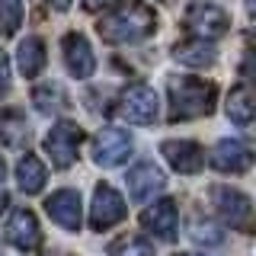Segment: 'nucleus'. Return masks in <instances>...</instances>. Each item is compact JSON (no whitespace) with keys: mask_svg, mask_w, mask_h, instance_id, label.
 <instances>
[{"mask_svg":"<svg viewBox=\"0 0 256 256\" xmlns=\"http://www.w3.org/2000/svg\"><path fill=\"white\" fill-rule=\"evenodd\" d=\"M157 29V16L144 4H122L100 22V36L106 42H141Z\"/></svg>","mask_w":256,"mask_h":256,"instance_id":"1","label":"nucleus"},{"mask_svg":"<svg viewBox=\"0 0 256 256\" xmlns=\"http://www.w3.org/2000/svg\"><path fill=\"white\" fill-rule=\"evenodd\" d=\"M214 109V84L198 77H173L170 80V118H202Z\"/></svg>","mask_w":256,"mask_h":256,"instance_id":"2","label":"nucleus"},{"mask_svg":"<svg viewBox=\"0 0 256 256\" xmlns=\"http://www.w3.org/2000/svg\"><path fill=\"white\" fill-rule=\"evenodd\" d=\"M212 205L230 228L244 230V234H253L256 230V208L244 192L228 189V186H214L212 189Z\"/></svg>","mask_w":256,"mask_h":256,"instance_id":"3","label":"nucleus"},{"mask_svg":"<svg viewBox=\"0 0 256 256\" xmlns=\"http://www.w3.org/2000/svg\"><path fill=\"white\" fill-rule=\"evenodd\" d=\"M157 109H160L157 93L144 84L128 86L122 93V100H118V112H122V118L132 122V125H150L157 118Z\"/></svg>","mask_w":256,"mask_h":256,"instance_id":"4","label":"nucleus"},{"mask_svg":"<svg viewBox=\"0 0 256 256\" xmlns=\"http://www.w3.org/2000/svg\"><path fill=\"white\" fill-rule=\"evenodd\" d=\"M182 20H186V29L196 32L198 38H218V36H224V32H228V26H230L228 13H224L221 6H214V4H205V0L192 4Z\"/></svg>","mask_w":256,"mask_h":256,"instance_id":"5","label":"nucleus"},{"mask_svg":"<svg viewBox=\"0 0 256 256\" xmlns=\"http://www.w3.org/2000/svg\"><path fill=\"white\" fill-rule=\"evenodd\" d=\"M80 138H84V132H80V125H74V122H58L52 132H48L45 150L52 154L54 166L68 170V166L74 164V160H77V148H80Z\"/></svg>","mask_w":256,"mask_h":256,"instance_id":"6","label":"nucleus"},{"mask_svg":"<svg viewBox=\"0 0 256 256\" xmlns=\"http://www.w3.org/2000/svg\"><path fill=\"white\" fill-rule=\"evenodd\" d=\"M125 218V202L112 186H96L93 192V208H90V224L93 230H109Z\"/></svg>","mask_w":256,"mask_h":256,"instance_id":"7","label":"nucleus"},{"mask_svg":"<svg viewBox=\"0 0 256 256\" xmlns=\"http://www.w3.org/2000/svg\"><path fill=\"white\" fill-rule=\"evenodd\" d=\"M132 154V138L122 128H102L93 138V160L100 166H118Z\"/></svg>","mask_w":256,"mask_h":256,"instance_id":"8","label":"nucleus"},{"mask_svg":"<svg viewBox=\"0 0 256 256\" xmlns=\"http://www.w3.org/2000/svg\"><path fill=\"white\" fill-rule=\"evenodd\" d=\"M212 166L221 173H246L253 166V148L246 141L224 138L212 148Z\"/></svg>","mask_w":256,"mask_h":256,"instance_id":"9","label":"nucleus"},{"mask_svg":"<svg viewBox=\"0 0 256 256\" xmlns=\"http://www.w3.org/2000/svg\"><path fill=\"white\" fill-rule=\"evenodd\" d=\"M6 240L22 253L38 250V244H42V228H38L36 214H32L29 208H16L10 214V221H6Z\"/></svg>","mask_w":256,"mask_h":256,"instance_id":"10","label":"nucleus"},{"mask_svg":"<svg viewBox=\"0 0 256 256\" xmlns=\"http://www.w3.org/2000/svg\"><path fill=\"white\" fill-rule=\"evenodd\" d=\"M141 228L150 230L160 240H176V228H180V212H176V202L170 198H160L157 205H150L148 212H141Z\"/></svg>","mask_w":256,"mask_h":256,"instance_id":"11","label":"nucleus"},{"mask_svg":"<svg viewBox=\"0 0 256 256\" xmlns=\"http://www.w3.org/2000/svg\"><path fill=\"white\" fill-rule=\"evenodd\" d=\"M164 186H166V176L160 173V166L150 164V160L134 164V170H128V192H132V198L138 205L148 202V198H154Z\"/></svg>","mask_w":256,"mask_h":256,"instance_id":"12","label":"nucleus"},{"mask_svg":"<svg viewBox=\"0 0 256 256\" xmlns=\"http://www.w3.org/2000/svg\"><path fill=\"white\" fill-rule=\"evenodd\" d=\"M160 154L170 160V166L176 173H198L205 166V150L196 141H164L160 144Z\"/></svg>","mask_w":256,"mask_h":256,"instance_id":"13","label":"nucleus"},{"mask_svg":"<svg viewBox=\"0 0 256 256\" xmlns=\"http://www.w3.org/2000/svg\"><path fill=\"white\" fill-rule=\"evenodd\" d=\"M45 212H48V218L64 230H77L80 228V196L74 189H58L54 196H48Z\"/></svg>","mask_w":256,"mask_h":256,"instance_id":"14","label":"nucleus"},{"mask_svg":"<svg viewBox=\"0 0 256 256\" xmlns=\"http://www.w3.org/2000/svg\"><path fill=\"white\" fill-rule=\"evenodd\" d=\"M64 64H68V70L74 77H90L96 70V58H93V48L86 42L80 32H70V36H64Z\"/></svg>","mask_w":256,"mask_h":256,"instance_id":"15","label":"nucleus"},{"mask_svg":"<svg viewBox=\"0 0 256 256\" xmlns=\"http://www.w3.org/2000/svg\"><path fill=\"white\" fill-rule=\"evenodd\" d=\"M228 116L237 125H250L256 122V90L253 86H237L228 96Z\"/></svg>","mask_w":256,"mask_h":256,"instance_id":"16","label":"nucleus"},{"mask_svg":"<svg viewBox=\"0 0 256 256\" xmlns=\"http://www.w3.org/2000/svg\"><path fill=\"white\" fill-rule=\"evenodd\" d=\"M16 61H20V74L22 77H38L42 74V68H45V45H42V38H22L20 42V52H16Z\"/></svg>","mask_w":256,"mask_h":256,"instance_id":"17","label":"nucleus"},{"mask_svg":"<svg viewBox=\"0 0 256 256\" xmlns=\"http://www.w3.org/2000/svg\"><path fill=\"white\" fill-rule=\"evenodd\" d=\"M16 180H20V189H22V192L36 196V192H42L45 180H48V173H45L42 160H38L36 154H29V157H22V160H20V166H16Z\"/></svg>","mask_w":256,"mask_h":256,"instance_id":"18","label":"nucleus"},{"mask_svg":"<svg viewBox=\"0 0 256 256\" xmlns=\"http://www.w3.org/2000/svg\"><path fill=\"white\" fill-rule=\"evenodd\" d=\"M173 58L182 61V64H192V68H205V64L214 61V48L212 42H205V38H198V42H182L173 48Z\"/></svg>","mask_w":256,"mask_h":256,"instance_id":"19","label":"nucleus"},{"mask_svg":"<svg viewBox=\"0 0 256 256\" xmlns=\"http://www.w3.org/2000/svg\"><path fill=\"white\" fill-rule=\"evenodd\" d=\"M0 141H4L6 148H20V144L26 141V122H22L16 112L0 116Z\"/></svg>","mask_w":256,"mask_h":256,"instance_id":"20","label":"nucleus"},{"mask_svg":"<svg viewBox=\"0 0 256 256\" xmlns=\"http://www.w3.org/2000/svg\"><path fill=\"white\" fill-rule=\"evenodd\" d=\"M109 256H154V246L148 240L128 234V237H118L116 244L109 246Z\"/></svg>","mask_w":256,"mask_h":256,"instance_id":"21","label":"nucleus"},{"mask_svg":"<svg viewBox=\"0 0 256 256\" xmlns=\"http://www.w3.org/2000/svg\"><path fill=\"white\" fill-rule=\"evenodd\" d=\"M22 22V0H0V36H13Z\"/></svg>","mask_w":256,"mask_h":256,"instance_id":"22","label":"nucleus"},{"mask_svg":"<svg viewBox=\"0 0 256 256\" xmlns=\"http://www.w3.org/2000/svg\"><path fill=\"white\" fill-rule=\"evenodd\" d=\"M32 102L38 112H54L58 106H64V93L58 90V84H45L32 90Z\"/></svg>","mask_w":256,"mask_h":256,"instance_id":"23","label":"nucleus"},{"mask_svg":"<svg viewBox=\"0 0 256 256\" xmlns=\"http://www.w3.org/2000/svg\"><path fill=\"white\" fill-rule=\"evenodd\" d=\"M192 240H196V244H205V246H221V230L208 221H196L192 224Z\"/></svg>","mask_w":256,"mask_h":256,"instance_id":"24","label":"nucleus"},{"mask_svg":"<svg viewBox=\"0 0 256 256\" xmlns=\"http://www.w3.org/2000/svg\"><path fill=\"white\" fill-rule=\"evenodd\" d=\"M6 86H10V64H6V54L0 52V96L6 93Z\"/></svg>","mask_w":256,"mask_h":256,"instance_id":"25","label":"nucleus"},{"mask_svg":"<svg viewBox=\"0 0 256 256\" xmlns=\"http://www.w3.org/2000/svg\"><path fill=\"white\" fill-rule=\"evenodd\" d=\"M106 4H112V0H84L86 10H100V6H106Z\"/></svg>","mask_w":256,"mask_h":256,"instance_id":"26","label":"nucleus"},{"mask_svg":"<svg viewBox=\"0 0 256 256\" xmlns=\"http://www.w3.org/2000/svg\"><path fill=\"white\" fill-rule=\"evenodd\" d=\"M48 4H52V6H58V10H68V6H70V0H48Z\"/></svg>","mask_w":256,"mask_h":256,"instance_id":"27","label":"nucleus"},{"mask_svg":"<svg viewBox=\"0 0 256 256\" xmlns=\"http://www.w3.org/2000/svg\"><path fill=\"white\" fill-rule=\"evenodd\" d=\"M6 202H10V198H6V192L0 189V214H4V208H6Z\"/></svg>","mask_w":256,"mask_h":256,"instance_id":"28","label":"nucleus"},{"mask_svg":"<svg viewBox=\"0 0 256 256\" xmlns=\"http://www.w3.org/2000/svg\"><path fill=\"white\" fill-rule=\"evenodd\" d=\"M246 10H250V13L256 16V0H246Z\"/></svg>","mask_w":256,"mask_h":256,"instance_id":"29","label":"nucleus"},{"mask_svg":"<svg viewBox=\"0 0 256 256\" xmlns=\"http://www.w3.org/2000/svg\"><path fill=\"white\" fill-rule=\"evenodd\" d=\"M0 180H4V160H0Z\"/></svg>","mask_w":256,"mask_h":256,"instance_id":"30","label":"nucleus"},{"mask_svg":"<svg viewBox=\"0 0 256 256\" xmlns=\"http://www.w3.org/2000/svg\"><path fill=\"white\" fill-rule=\"evenodd\" d=\"M180 256H198V253H180Z\"/></svg>","mask_w":256,"mask_h":256,"instance_id":"31","label":"nucleus"},{"mask_svg":"<svg viewBox=\"0 0 256 256\" xmlns=\"http://www.w3.org/2000/svg\"><path fill=\"white\" fill-rule=\"evenodd\" d=\"M253 38H256V36H253Z\"/></svg>","mask_w":256,"mask_h":256,"instance_id":"32","label":"nucleus"}]
</instances>
